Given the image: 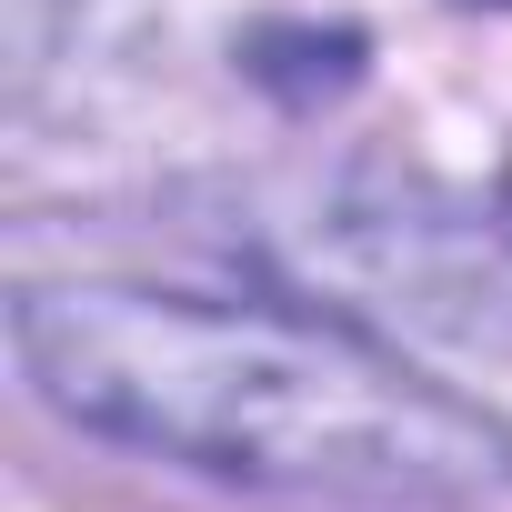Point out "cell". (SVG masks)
<instances>
[{"label": "cell", "mask_w": 512, "mask_h": 512, "mask_svg": "<svg viewBox=\"0 0 512 512\" xmlns=\"http://www.w3.org/2000/svg\"><path fill=\"white\" fill-rule=\"evenodd\" d=\"M11 342L71 422L191 472L332 502H482L512 482V442L482 412L342 322L71 282L21 292Z\"/></svg>", "instance_id": "cell-1"}]
</instances>
